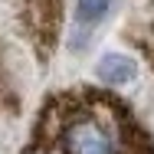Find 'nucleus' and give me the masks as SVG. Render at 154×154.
<instances>
[{
    "instance_id": "1",
    "label": "nucleus",
    "mask_w": 154,
    "mask_h": 154,
    "mask_svg": "<svg viewBox=\"0 0 154 154\" xmlns=\"http://www.w3.org/2000/svg\"><path fill=\"white\" fill-rule=\"evenodd\" d=\"M26 154H154V138L122 95L72 85L43 102Z\"/></svg>"
},
{
    "instance_id": "2",
    "label": "nucleus",
    "mask_w": 154,
    "mask_h": 154,
    "mask_svg": "<svg viewBox=\"0 0 154 154\" xmlns=\"http://www.w3.org/2000/svg\"><path fill=\"white\" fill-rule=\"evenodd\" d=\"M10 17L17 33L26 39L39 66L53 59L62 36V20H66V0H7Z\"/></svg>"
},
{
    "instance_id": "4",
    "label": "nucleus",
    "mask_w": 154,
    "mask_h": 154,
    "mask_svg": "<svg viewBox=\"0 0 154 154\" xmlns=\"http://www.w3.org/2000/svg\"><path fill=\"white\" fill-rule=\"evenodd\" d=\"M95 72H98V82L115 92V89H122L128 82H134L138 62L131 59V56H125V53H105L98 59V66H95Z\"/></svg>"
},
{
    "instance_id": "5",
    "label": "nucleus",
    "mask_w": 154,
    "mask_h": 154,
    "mask_svg": "<svg viewBox=\"0 0 154 154\" xmlns=\"http://www.w3.org/2000/svg\"><path fill=\"white\" fill-rule=\"evenodd\" d=\"M112 7H115V0H75V17L82 26H95L108 17Z\"/></svg>"
},
{
    "instance_id": "6",
    "label": "nucleus",
    "mask_w": 154,
    "mask_h": 154,
    "mask_svg": "<svg viewBox=\"0 0 154 154\" xmlns=\"http://www.w3.org/2000/svg\"><path fill=\"white\" fill-rule=\"evenodd\" d=\"M7 95H10V79H7V66H3V56H0V108L7 105Z\"/></svg>"
},
{
    "instance_id": "3",
    "label": "nucleus",
    "mask_w": 154,
    "mask_h": 154,
    "mask_svg": "<svg viewBox=\"0 0 154 154\" xmlns=\"http://www.w3.org/2000/svg\"><path fill=\"white\" fill-rule=\"evenodd\" d=\"M125 39L141 49V56L154 66V0H134L128 13Z\"/></svg>"
}]
</instances>
